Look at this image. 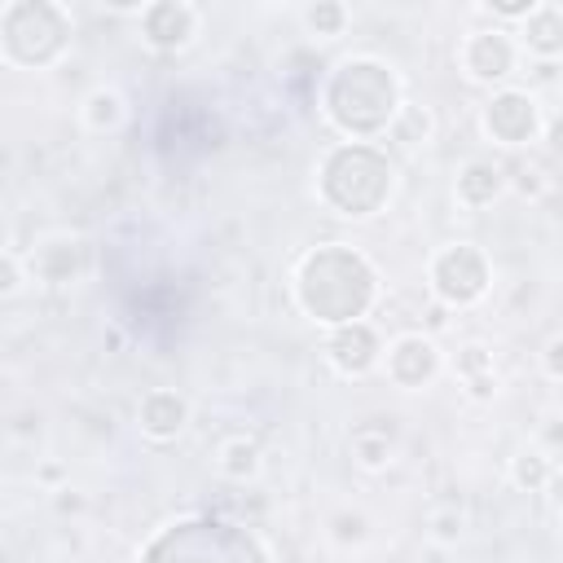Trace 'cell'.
Masks as SVG:
<instances>
[{"label":"cell","mask_w":563,"mask_h":563,"mask_svg":"<svg viewBox=\"0 0 563 563\" xmlns=\"http://www.w3.org/2000/svg\"><path fill=\"white\" fill-rule=\"evenodd\" d=\"M435 286H440L444 299H457V303L475 299V295L484 290V264H479V255H475L471 246L449 251V255L435 264Z\"/></svg>","instance_id":"6da1fadb"},{"label":"cell","mask_w":563,"mask_h":563,"mask_svg":"<svg viewBox=\"0 0 563 563\" xmlns=\"http://www.w3.org/2000/svg\"><path fill=\"white\" fill-rule=\"evenodd\" d=\"M391 374L405 383V387H418L422 378L435 374V347L427 339H400L396 352H391Z\"/></svg>","instance_id":"7a4b0ae2"},{"label":"cell","mask_w":563,"mask_h":563,"mask_svg":"<svg viewBox=\"0 0 563 563\" xmlns=\"http://www.w3.org/2000/svg\"><path fill=\"white\" fill-rule=\"evenodd\" d=\"M488 128H493L497 136H506V141H523V136L532 132V101L519 97V92L497 97V101L488 106Z\"/></svg>","instance_id":"3957f363"},{"label":"cell","mask_w":563,"mask_h":563,"mask_svg":"<svg viewBox=\"0 0 563 563\" xmlns=\"http://www.w3.org/2000/svg\"><path fill=\"white\" fill-rule=\"evenodd\" d=\"M330 356H334V365H339V369L361 374V369H369V365H374V334H369L365 325L339 330V334L330 339Z\"/></svg>","instance_id":"277c9868"},{"label":"cell","mask_w":563,"mask_h":563,"mask_svg":"<svg viewBox=\"0 0 563 563\" xmlns=\"http://www.w3.org/2000/svg\"><path fill=\"white\" fill-rule=\"evenodd\" d=\"M466 66L479 79H497V75L510 70V44L501 35H475L471 48H466Z\"/></svg>","instance_id":"5b68a950"},{"label":"cell","mask_w":563,"mask_h":563,"mask_svg":"<svg viewBox=\"0 0 563 563\" xmlns=\"http://www.w3.org/2000/svg\"><path fill=\"white\" fill-rule=\"evenodd\" d=\"M180 422H185V400L172 396V391H154V396L145 400V409H141V427H145L150 435H176Z\"/></svg>","instance_id":"8992f818"},{"label":"cell","mask_w":563,"mask_h":563,"mask_svg":"<svg viewBox=\"0 0 563 563\" xmlns=\"http://www.w3.org/2000/svg\"><path fill=\"white\" fill-rule=\"evenodd\" d=\"M528 31H532L528 44H537L541 53H554L559 48V35H554L559 31V9H541V22H532Z\"/></svg>","instance_id":"52a82bcc"},{"label":"cell","mask_w":563,"mask_h":563,"mask_svg":"<svg viewBox=\"0 0 563 563\" xmlns=\"http://www.w3.org/2000/svg\"><path fill=\"white\" fill-rule=\"evenodd\" d=\"M123 101L114 97V92H92V101H88V119L97 123V128H110V123H119V110Z\"/></svg>","instance_id":"ba28073f"},{"label":"cell","mask_w":563,"mask_h":563,"mask_svg":"<svg viewBox=\"0 0 563 563\" xmlns=\"http://www.w3.org/2000/svg\"><path fill=\"white\" fill-rule=\"evenodd\" d=\"M224 457H229V462H224V471H229V475H251V471H255V444H246V440L229 444V449H224Z\"/></svg>","instance_id":"9c48e42d"},{"label":"cell","mask_w":563,"mask_h":563,"mask_svg":"<svg viewBox=\"0 0 563 563\" xmlns=\"http://www.w3.org/2000/svg\"><path fill=\"white\" fill-rule=\"evenodd\" d=\"M18 286V268H13V260H0V295H9Z\"/></svg>","instance_id":"30bf717a"}]
</instances>
